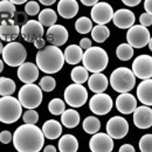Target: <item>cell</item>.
<instances>
[{"label":"cell","mask_w":152,"mask_h":152,"mask_svg":"<svg viewBox=\"0 0 152 152\" xmlns=\"http://www.w3.org/2000/svg\"><path fill=\"white\" fill-rule=\"evenodd\" d=\"M13 144L18 152H40L45 144V136L37 125L23 124L13 133Z\"/></svg>","instance_id":"6da1fadb"},{"label":"cell","mask_w":152,"mask_h":152,"mask_svg":"<svg viewBox=\"0 0 152 152\" xmlns=\"http://www.w3.org/2000/svg\"><path fill=\"white\" fill-rule=\"evenodd\" d=\"M64 64V55L62 50L55 46H47L40 49L37 54V66L46 74H55L62 69Z\"/></svg>","instance_id":"7a4b0ae2"},{"label":"cell","mask_w":152,"mask_h":152,"mask_svg":"<svg viewBox=\"0 0 152 152\" xmlns=\"http://www.w3.org/2000/svg\"><path fill=\"white\" fill-rule=\"evenodd\" d=\"M82 62H83V67L88 72L96 74L103 72L107 68L109 63V56L103 48L91 47L83 53Z\"/></svg>","instance_id":"3957f363"},{"label":"cell","mask_w":152,"mask_h":152,"mask_svg":"<svg viewBox=\"0 0 152 152\" xmlns=\"http://www.w3.org/2000/svg\"><path fill=\"white\" fill-rule=\"evenodd\" d=\"M110 84L115 91L125 94L131 91L136 86V76L132 70L126 67H119L115 69L110 75Z\"/></svg>","instance_id":"277c9868"},{"label":"cell","mask_w":152,"mask_h":152,"mask_svg":"<svg viewBox=\"0 0 152 152\" xmlns=\"http://www.w3.org/2000/svg\"><path fill=\"white\" fill-rule=\"evenodd\" d=\"M22 114V105L18 98L5 96L0 98V122L5 124L15 123Z\"/></svg>","instance_id":"5b68a950"},{"label":"cell","mask_w":152,"mask_h":152,"mask_svg":"<svg viewBox=\"0 0 152 152\" xmlns=\"http://www.w3.org/2000/svg\"><path fill=\"white\" fill-rule=\"evenodd\" d=\"M18 99L23 108L27 110H32L38 108L42 102V90L39 86L31 83L21 87L18 94Z\"/></svg>","instance_id":"8992f818"},{"label":"cell","mask_w":152,"mask_h":152,"mask_svg":"<svg viewBox=\"0 0 152 152\" xmlns=\"http://www.w3.org/2000/svg\"><path fill=\"white\" fill-rule=\"evenodd\" d=\"M27 50L20 42H8L2 50V60L10 67H20L25 63Z\"/></svg>","instance_id":"52a82bcc"},{"label":"cell","mask_w":152,"mask_h":152,"mask_svg":"<svg viewBox=\"0 0 152 152\" xmlns=\"http://www.w3.org/2000/svg\"><path fill=\"white\" fill-rule=\"evenodd\" d=\"M88 101V91L82 84H70L64 90V102L73 108H81Z\"/></svg>","instance_id":"ba28073f"},{"label":"cell","mask_w":152,"mask_h":152,"mask_svg":"<svg viewBox=\"0 0 152 152\" xmlns=\"http://www.w3.org/2000/svg\"><path fill=\"white\" fill-rule=\"evenodd\" d=\"M150 39V32L146 27H143L142 25H134L131 28H129L126 33V41L132 48L145 47L146 45H149Z\"/></svg>","instance_id":"9c48e42d"},{"label":"cell","mask_w":152,"mask_h":152,"mask_svg":"<svg viewBox=\"0 0 152 152\" xmlns=\"http://www.w3.org/2000/svg\"><path fill=\"white\" fill-rule=\"evenodd\" d=\"M114 102L113 98L108 94H95L89 101V108L95 115L103 116V115L109 114L113 109Z\"/></svg>","instance_id":"30bf717a"},{"label":"cell","mask_w":152,"mask_h":152,"mask_svg":"<svg viewBox=\"0 0 152 152\" xmlns=\"http://www.w3.org/2000/svg\"><path fill=\"white\" fill-rule=\"evenodd\" d=\"M133 75L140 80H149L152 77V56L150 55H139L132 62Z\"/></svg>","instance_id":"8fae6325"},{"label":"cell","mask_w":152,"mask_h":152,"mask_svg":"<svg viewBox=\"0 0 152 152\" xmlns=\"http://www.w3.org/2000/svg\"><path fill=\"white\" fill-rule=\"evenodd\" d=\"M129 132V123L122 116H114L107 123V133L113 139H122Z\"/></svg>","instance_id":"7c38bea8"},{"label":"cell","mask_w":152,"mask_h":152,"mask_svg":"<svg viewBox=\"0 0 152 152\" xmlns=\"http://www.w3.org/2000/svg\"><path fill=\"white\" fill-rule=\"evenodd\" d=\"M90 15L93 21H95L97 25L105 26L108 22L113 20L114 10L108 2H97L91 8Z\"/></svg>","instance_id":"4fadbf2b"},{"label":"cell","mask_w":152,"mask_h":152,"mask_svg":"<svg viewBox=\"0 0 152 152\" xmlns=\"http://www.w3.org/2000/svg\"><path fill=\"white\" fill-rule=\"evenodd\" d=\"M114 139L104 132L95 133L89 142V148L91 152H113Z\"/></svg>","instance_id":"5bb4252c"},{"label":"cell","mask_w":152,"mask_h":152,"mask_svg":"<svg viewBox=\"0 0 152 152\" xmlns=\"http://www.w3.org/2000/svg\"><path fill=\"white\" fill-rule=\"evenodd\" d=\"M20 34L22 39L27 42H35L39 39H42L43 35V26L38 20L27 21L20 29Z\"/></svg>","instance_id":"9a60e30c"},{"label":"cell","mask_w":152,"mask_h":152,"mask_svg":"<svg viewBox=\"0 0 152 152\" xmlns=\"http://www.w3.org/2000/svg\"><path fill=\"white\" fill-rule=\"evenodd\" d=\"M68 31L64 26L62 25H54L52 27L48 28L47 31V34H46V38L47 41L52 43V46H55V47H60L62 45H64L68 40Z\"/></svg>","instance_id":"2e32d148"},{"label":"cell","mask_w":152,"mask_h":152,"mask_svg":"<svg viewBox=\"0 0 152 152\" xmlns=\"http://www.w3.org/2000/svg\"><path fill=\"white\" fill-rule=\"evenodd\" d=\"M133 123L138 129H149L152 126V109L143 105L133 111Z\"/></svg>","instance_id":"e0dca14e"},{"label":"cell","mask_w":152,"mask_h":152,"mask_svg":"<svg viewBox=\"0 0 152 152\" xmlns=\"http://www.w3.org/2000/svg\"><path fill=\"white\" fill-rule=\"evenodd\" d=\"M113 21L116 27L121 28V29H129L132 26H134V21H136V17L130 10H117L114 13L113 17Z\"/></svg>","instance_id":"ac0fdd59"},{"label":"cell","mask_w":152,"mask_h":152,"mask_svg":"<svg viewBox=\"0 0 152 152\" xmlns=\"http://www.w3.org/2000/svg\"><path fill=\"white\" fill-rule=\"evenodd\" d=\"M18 77L21 82L26 84L34 83L39 78V68L32 62H25L18 69Z\"/></svg>","instance_id":"d6986e66"},{"label":"cell","mask_w":152,"mask_h":152,"mask_svg":"<svg viewBox=\"0 0 152 152\" xmlns=\"http://www.w3.org/2000/svg\"><path fill=\"white\" fill-rule=\"evenodd\" d=\"M116 108L123 115H130L137 109V99L130 93L121 94L116 98Z\"/></svg>","instance_id":"ffe728a7"},{"label":"cell","mask_w":152,"mask_h":152,"mask_svg":"<svg viewBox=\"0 0 152 152\" xmlns=\"http://www.w3.org/2000/svg\"><path fill=\"white\" fill-rule=\"evenodd\" d=\"M20 27L14 23L13 20H2L0 23V38L2 41H11L14 42V40L19 37Z\"/></svg>","instance_id":"44dd1931"},{"label":"cell","mask_w":152,"mask_h":152,"mask_svg":"<svg viewBox=\"0 0 152 152\" xmlns=\"http://www.w3.org/2000/svg\"><path fill=\"white\" fill-rule=\"evenodd\" d=\"M78 12V2L76 0H60L57 4V13L64 19L74 18Z\"/></svg>","instance_id":"7402d4cb"},{"label":"cell","mask_w":152,"mask_h":152,"mask_svg":"<svg viewBox=\"0 0 152 152\" xmlns=\"http://www.w3.org/2000/svg\"><path fill=\"white\" fill-rule=\"evenodd\" d=\"M138 99L146 107H152V78L144 80L137 88Z\"/></svg>","instance_id":"603a6c76"},{"label":"cell","mask_w":152,"mask_h":152,"mask_svg":"<svg viewBox=\"0 0 152 152\" xmlns=\"http://www.w3.org/2000/svg\"><path fill=\"white\" fill-rule=\"evenodd\" d=\"M108 78L107 76L102 73H96L89 77L88 80V86L89 89L91 91H94L95 94H102L105 91V89L108 88Z\"/></svg>","instance_id":"cb8c5ba5"},{"label":"cell","mask_w":152,"mask_h":152,"mask_svg":"<svg viewBox=\"0 0 152 152\" xmlns=\"http://www.w3.org/2000/svg\"><path fill=\"white\" fill-rule=\"evenodd\" d=\"M42 133L48 139H57L62 134V125L55 119H48L42 125Z\"/></svg>","instance_id":"d4e9b609"},{"label":"cell","mask_w":152,"mask_h":152,"mask_svg":"<svg viewBox=\"0 0 152 152\" xmlns=\"http://www.w3.org/2000/svg\"><path fill=\"white\" fill-rule=\"evenodd\" d=\"M64 61L69 64H77L82 61L83 57V50L80 46L77 45H70L66 48L64 53Z\"/></svg>","instance_id":"484cf974"},{"label":"cell","mask_w":152,"mask_h":152,"mask_svg":"<svg viewBox=\"0 0 152 152\" xmlns=\"http://www.w3.org/2000/svg\"><path fill=\"white\" fill-rule=\"evenodd\" d=\"M78 140L73 134H63L58 140V151L60 152H77Z\"/></svg>","instance_id":"4316f807"},{"label":"cell","mask_w":152,"mask_h":152,"mask_svg":"<svg viewBox=\"0 0 152 152\" xmlns=\"http://www.w3.org/2000/svg\"><path fill=\"white\" fill-rule=\"evenodd\" d=\"M61 123L68 129L76 128L80 123V114L75 109H67L61 115Z\"/></svg>","instance_id":"83f0119b"},{"label":"cell","mask_w":152,"mask_h":152,"mask_svg":"<svg viewBox=\"0 0 152 152\" xmlns=\"http://www.w3.org/2000/svg\"><path fill=\"white\" fill-rule=\"evenodd\" d=\"M57 20V14L56 12L52 8H45L43 11H41L39 13V22L42 25V26H46V27H52L55 25Z\"/></svg>","instance_id":"f1b7e54d"},{"label":"cell","mask_w":152,"mask_h":152,"mask_svg":"<svg viewBox=\"0 0 152 152\" xmlns=\"http://www.w3.org/2000/svg\"><path fill=\"white\" fill-rule=\"evenodd\" d=\"M14 14H15V5H13L11 0H1L0 1V19L12 20Z\"/></svg>","instance_id":"f546056e"},{"label":"cell","mask_w":152,"mask_h":152,"mask_svg":"<svg viewBox=\"0 0 152 152\" xmlns=\"http://www.w3.org/2000/svg\"><path fill=\"white\" fill-rule=\"evenodd\" d=\"M91 37L96 42L102 43L110 37V29L107 26L97 25L95 27H93V29H91Z\"/></svg>","instance_id":"4dcf8cb0"},{"label":"cell","mask_w":152,"mask_h":152,"mask_svg":"<svg viewBox=\"0 0 152 152\" xmlns=\"http://www.w3.org/2000/svg\"><path fill=\"white\" fill-rule=\"evenodd\" d=\"M15 82L8 77L0 78V96H12L15 91Z\"/></svg>","instance_id":"1f68e13d"},{"label":"cell","mask_w":152,"mask_h":152,"mask_svg":"<svg viewBox=\"0 0 152 152\" xmlns=\"http://www.w3.org/2000/svg\"><path fill=\"white\" fill-rule=\"evenodd\" d=\"M101 129V122L95 116H89L83 121V130L89 134H95Z\"/></svg>","instance_id":"d6a6232c"},{"label":"cell","mask_w":152,"mask_h":152,"mask_svg":"<svg viewBox=\"0 0 152 152\" xmlns=\"http://www.w3.org/2000/svg\"><path fill=\"white\" fill-rule=\"evenodd\" d=\"M70 77L76 84H82V83H84L86 81L89 80V74H88V70L84 67L78 66V67H75L72 70Z\"/></svg>","instance_id":"836d02e7"},{"label":"cell","mask_w":152,"mask_h":152,"mask_svg":"<svg viewBox=\"0 0 152 152\" xmlns=\"http://www.w3.org/2000/svg\"><path fill=\"white\" fill-rule=\"evenodd\" d=\"M116 55L121 61H129L133 56V48L129 43H122L117 47Z\"/></svg>","instance_id":"e575fe53"},{"label":"cell","mask_w":152,"mask_h":152,"mask_svg":"<svg viewBox=\"0 0 152 152\" xmlns=\"http://www.w3.org/2000/svg\"><path fill=\"white\" fill-rule=\"evenodd\" d=\"M75 29L80 34H87L90 33L93 29V22L87 17H81L75 22Z\"/></svg>","instance_id":"d590c367"},{"label":"cell","mask_w":152,"mask_h":152,"mask_svg":"<svg viewBox=\"0 0 152 152\" xmlns=\"http://www.w3.org/2000/svg\"><path fill=\"white\" fill-rule=\"evenodd\" d=\"M48 109H49V113L52 115H62L63 111L66 110V105H64V102L62 99L53 98L48 104Z\"/></svg>","instance_id":"8d00e7d4"},{"label":"cell","mask_w":152,"mask_h":152,"mask_svg":"<svg viewBox=\"0 0 152 152\" xmlns=\"http://www.w3.org/2000/svg\"><path fill=\"white\" fill-rule=\"evenodd\" d=\"M55 86H56L55 78L52 77V76H45V77H42L40 80V88L43 91H47V93L53 91L54 88H55Z\"/></svg>","instance_id":"74e56055"},{"label":"cell","mask_w":152,"mask_h":152,"mask_svg":"<svg viewBox=\"0 0 152 152\" xmlns=\"http://www.w3.org/2000/svg\"><path fill=\"white\" fill-rule=\"evenodd\" d=\"M139 150L142 152H152V133H146L140 138Z\"/></svg>","instance_id":"f35d334b"},{"label":"cell","mask_w":152,"mask_h":152,"mask_svg":"<svg viewBox=\"0 0 152 152\" xmlns=\"http://www.w3.org/2000/svg\"><path fill=\"white\" fill-rule=\"evenodd\" d=\"M22 119H23L25 124L35 125L37 122L39 121V115L34 109H32V110H27V111L23 114V116H22Z\"/></svg>","instance_id":"ab89813d"},{"label":"cell","mask_w":152,"mask_h":152,"mask_svg":"<svg viewBox=\"0 0 152 152\" xmlns=\"http://www.w3.org/2000/svg\"><path fill=\"white\" fill-rule=\"evenodd\" d=\"M25 12L28 14V15H37L40 12V6H39V2L37 1H28L25 6Z\"/></svg>","instance_id":"60d3db41"},{"label":"cell","mask_w":152,"mask_h":152,"mask_svg":"<svg viewBox=\"0 0 152 152\" xmlns=\"http://www.w3.org/2000/svg\"><path fill=\"white\" fill-rule=\"evenodd\" d=\"M139 22L143 27H149L152 25V15L148 14V13H143L139 17Z\"/></svg>","instance_id":"b9f144b4"},{"label":"cell","mask_w":152,"mask_h":152,"mask_svg":"<svg viewBox=\"0 0 152 152\" xmlns=\"http://www.w3.org/2000/svg\"><path fill=\"white\" fill-rule=\"evenodd\" d=\"M11 140H13L12 133L10 131H7V130L1 131V133H0V142L2 144H8V143H11Z\"/></svg>","instance_id":"7bdbcfd3"},{"label":"cell","mask_w":152,"mask_h":152,"mask_svg":"<svg viewBox=\"0 0 152 152\" xmlns=\"http://www.w3.org/2000/svg\"><path fill=\"white\" fill-rule=\"evenodd\" d=\"M80 47H81L82 49H84V50L91 48V41H90V39H87V38L82 39V40L80 41Z\"/></svg>","instance_id":"ee69618b"},{"label":"cell","mask_w":152,"mask_h":152,"mask_svg":"<svg viewBox=\"0 0 152 152\" xmlns=\"http://www.w3.org/2000/svg\"><path fill=\"white\" fill-rule=\"evenodd\" d=\"M118 152H136L134 148H133L131 144H124L119 148V151Z\"/></svg>","instance_id":"f6af8a7d"},{"label":"cell","mask_w":152,"mask_h":152,"mask_svg":"<svg viewBox=\"0 0 152 152\" xmlns=\"http://www.w3.org/2000/svg\"><path fill=\"white\" fill-rule=\"evenodd\" d=\"M144 8L148 14L152 15V0H145L144 1Z\"/></svg>","instance_id":"bcb514c9"},{"label":"cell","mask_w":152,"mask_h":152,"mask_svg":"<svg viewBox=\"0 0 152 152\" xmlns=\"http://www.w3.org/2000/svg\"><path fill=\"white\" fill-rule=\"evenodd\" d=\"M123 4L126 6H130V7H134L138 4H140V1L139 0H123Z\"/></svg>","instance_id":"7dc6e473"},{"label":"cell","mask_w":152,"mask_h":152,"mask_svg":"<svg viewBox=\"0 0 152 152\" xmlns=\"http://www.w3.org/2000/svg\"><path fill=\"white\" fill-rule=\"evenodd\" d=\"M45 43H46V41H45L43 39H39V40H37V41L34 42V46L40 50V49H43V48H45Z\"/></svg>","instance_id":"c3c4849f"},{"label":"cell","mask_w":152,"mask_h":152,"mask_svg":"<svg viewBox=\"0 0 152 152\" xmlns=\"http://www.w3.org/2000/svg\"><path fill=\"white\" fill-rule=\"evenodd\" d=\"M81 2H82L84 6H93V7H94L98 1H97V0H82Z\"/></svg>","instance_id":"681fc988"},{"label":"cell","mask_w":152,"mask_h":152,"mask_svg":"<svg viewBox=\"0 0 152 152\" xmlns=\"http://www.w3.org/2000/svg\"><path fill=\"white\" fill-rule=\"evenodd\" d=\"M43 152H56V148L53 146V145H47L43 149Z\"/></svg>","instance_id":"f907efd6"},{"label":"cell","mask_w":152,"mask_h":152,"mask_svg":"<svg viewBox=\"0 0 152 152\" xmlns=\"http://www.w3.org/2000/svg\"><path fill=\"white\" fill-rule=\"evenodd\" d=\"M40 4H43L45 6H50V5L55 4V0H41Z\"/></svg>","instance_id":"816d5d0a"},{"label":"cell","mask_w":152,"mask_h":152,"mask_svg":"<svg viewBox=\"0 0 152 152\" xmlns=\"http://www.w3.org/2000/svg\"><path fill=\"white\" fill-rule=\"evenodd\" d=\"M13 5H21V4H27L26 0H11Z\"/></svg>","instance_id":"f5cc1de1"},{"label":"cell","mask_w":152,"mask_h":152,"mask_svg":"<svg viewBox=\"0 0 152 152\" xmlns=\"http://www.w3.org/2000/svg\"><path fill=\"white\" fill-rule=\"evenodd\" d=\"M4 70V62L1 61V58H0V73Z\"/></svg>","instance_id":"db71d44e"},{"label":"cell","mask_w":152,"mask_h":152,"mask_svg":"<svg viewBox=\"0 0 152 152\" xmlns=\"http://www.w3.org/2000/svg\"><path fill=\"white\" fill-rule=\"evenodd\" d=\"M149 48H150V50L152 52V38L150 39V41H149Z\"/></svg>","instance_id":"11a10c76"},{"label":"cell","mask_w":152,"mask_h":152,"mask_svg":"<svg viewBox=\"0 0 152 152\" xmlns=\"http://www.w3.org/2000/svg\"><path fill=\"white\" fill-rule=\"evenodd\" d=\"M2 50H4V46H2V43L0 42V54H2Z\"/></svg>","instance_id":"9f6ffc18"}]
</instances>
